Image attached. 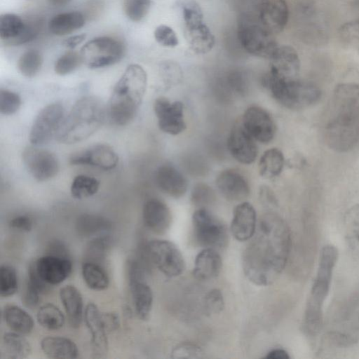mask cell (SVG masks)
Masks as SVG:
<instances>
[{"instance_id":"cell-1","label":"cell","mask_w":359,"mask_h":359,"mask_svg":"<svg viewBox=\"0 0 359 359\" xmlns=\"http://www.w3.org/2000/svg\"><path fill=\"white\" fill-rule=\"evenodd\" d=\"M243 252V268L254 284L273 283L284 269L290 253L291 236L285 222L273 213L264 215Z\"/></svg>"},{"instance_id":"cell-2","label":"cell","mask_w":359,"mask_h":359,"mask_svg":"<svg viewBox=\"0 0 359 359\" xmlns=\"http://www.w3.org/2000/svg\"><path fill=\"white\" fill-rule=\"evenodd\" d=\"M325 139L339 151L352 149L359 140V85L338 86L330 104L325 126Z\"/></svg>"},{"instance_id":"cell-3","label":"cell","mask_w":359,"mask_h":359,"mask_svg":"<svg viewBox=\"0 0 359 359\" xmlns=\"http://www.w3.org/2000/svg\"><path fill=\"white\" fill-rule=\"evenodd\" d=\"M147 85V73L142 67L131 64L114 86L106 105L107 116L115 125L125 126L137 114Z\"/></svg>"},{"instance_id":"cell-4","label":"cell","mask_w":359,"mask_h":359,"mask_svg":"<svg viewBox=\"0 0 359 359\" xmlns=\"http://www.w3.org/2000/svg\"><path fill=\"white\" fill-rule=\"evenodd\" d=\"M106 117V105L100 98L81 97L64 117L55 137L64 144L81 142L99 130Z\"/></svg>"},{"instance_id":"cell-5","label":"cell","mask_w":359,"mask_h":359,"mask_svg":"<svg viewBox=\"0 0 359 359\" xmlns=\"http://www.w3.org/2000/svg\"><path fill=\"white\" fill-rule=\"evenodd\" d=\"M337 258L338 250L335 246L327 245L322 249L304 312L303 326L309 337H316L323 327L324 303L330 291Z\"/></svg>"},{"instance_id":"cell-6","label":"cell","mask_w":359,"mask_h":359,"mask_svg":"<svg viewBox=\"0 0 359 359\" xmlns=\"http://www.w3.org/2000/svg\"><path fill=\"white\" fill-rule=\"evenodd\" d=\"M328 339L346 347L359 342V286L338 302L326 325Z\"/></svg>"},{"instance_id":"cell-7","label":"cell","mask_w":359,"mask_h":359,"mask_svg":"<svg viewBox=\"0 0 359 359\" xmlns=\"http://www.w3.org/2000/svg\"><path fill=\"white\" fill-rule=\"evenodd\" d=\"M265 86L272 96L283 106L292 109L315 104L320 97V90L313 83L297 79H283L268 74Z\"/></svg>"},{"instance_id":"cell-8","label":"cell","mask_w":359,"mask_h":359,"mask_svg":"<svg viewBox=\"0 0 359 359\" xmlns=\"http://www.w3.org/2000/svg\"><path fill=\"white\" fill-rule=\"evenodd\" d=\"M238 35L243 48L255 56L270 59L278 46L273 34L259 20L254 21L248 16L240 20Z\"/></svg>"},{"instance_id":"cell-9","label":"cell","mask_w":359,"mask_h":359,"mask_svg":"<svg viewBox=\"0 0 359 359\" xmlns=\"http://www.w3.org/2000/svg\"><path fill=\"white\" fill-rule=\"evenodd\" d=\"M124 46L119 40L100 36L86 42L81 49L82 62L90 69H98L114 65L124 55Z\"/></svg>"},{"instance_id":"cell-10","label":"cell","mask_w":359,"mask_h":359,"mask_svg":"<svg viewBox=\"0 0 359 359\" xmlns=\"http://www.w3.org/2000/svg\"><path fill=\"white\" fill-rule=\"evenodd\" d=\"M194 234L198 243L207 248H221L228 241L226 226L205 208H198L192 217Z\"/></svg>"},{"instance_id":"cell-11","label":"cell","mask_w":359,"mask_h":359,"mask_svg":"<svg viewBox=\"0 0 359 359\" xmlns=\"http://www.w3.org/2000/svg\"><path fill=\"white\" fill-rule=\"evenodd\" d=\"M147 252L150 261L165 276L175 277L184 270L185 262L183 256L173 243L155 239L147 245Z\"/></svg>"},{"instance_id":"cell-12","label":"cell","mask_w":359,"mask_h":359,"mask_svg":"<svg viewBox=\"0 0 359 359\" xmlns=\"http://www.w3.org/2000/svg\"><path fill=\"white\" fill-rule=\"evenodd\" d=\"M65 117V109L58 102L44 107L38 114L29 132V141L34 146L47 143L56 133Z\"/></svg>"},{"instance_id":"cell-13","label":"cell","mask_w":359,"mask_h":359,"mask_svg":"<svg viewBox=\"0 0 359 359\" xmlns=\"http://www.w3.org/2000/svg\"><path fill=\"white\" fill-rule=\"evenodd\" d=\"M22 158L27 171L39 182L50 180L59 171L57 157L47 149L27 147L22 151Z\"/></svg>"},{"instance_id":"cell-14","label":"cell","mask_w":359,"mask_h":359,"mask_svg":"<svg viewBox=\"0 0 359 359\" xmlns=\"http://www.w3.org/2000/svg\"><path fill=\"white\" fill-rule=\"evenodd\" d=\"M154 109L158 127L164 133L176 135L186 129L184 106L181 102H170L164 97H159L156 100Z\"/></svg>"},{"instance_id":"cell-15","label":"cell","mask_w":359,"mask_h":359,"mask_svg":"<svg viewBox=\"0 0 359 359\" xmlns=\"http://www.w3.org/2000/svg\"><path fill=\"white\" fill-rule=\"evenodd\" d=\"M242 125L255 140L269 142L274 137L276 125L271 115L259 107H250L245 111Z\"/></svg>"},{"instance_id":"cell-16","label":"cell","mask_w":359,"mask_h":359,"mask_svg":"<svg viewBox=\"0 0 359 359\" xmlns=\"http://www.w3.org/2000/svg\"><path fill=\"white\" fill-rule=\"evenodd\" d=\"M69 162L72 165H87L110 170L116 167L118 156L110 146L99 144L74 154L70 157Z\"/></svg>"},{"instance_id":"cell-17","label":"cell","mask_w":359,"mask_h":359,"mask_svg":"<svg viewBox=\"0 0 359 359\" xmlns=\"http://www.w3.org/2000/svg\"><path fill=\"white\" fill-rule=\"evenodd\" d=\"M227 146L231 156L243 164H250L256 159L258 149L255 140L242 123L233 127L229 135Z\"/></svg>"},{"instance_id":"cell-18","label":"cell","mask_w":359,"mask_h":359,"mask_svg":"<svg viewBox=\"0 0 359 359\" xmlns=\"http://www.w3.org/2000/svg\"><path fill=\"white\" fill-rule=\"evenodd\" d=\"M34 263L40 277L50 285L63 282L72 270V263L67 257L46 254Z\"/></svg>"},{"instance_id":"cell-19","label":"cell","mask_w":359,"mask_h":359,"mask_svg":"<svg viewBox=\"0 0 359 359\" xmlns=\"http://www.w3.org/2000/svg\"><path fill=\"white\" fill-rule=\"evenodd\" d=\"M289 18L285 0H261L258 20L273 34L281 32Z\"/></svg>"},{"instance_id":"cell-20","label":"cell","mask_w":359,"mask_h":359,"mask_svg":"<svg viewBox=\"0 0 359 359\" xmlns=\"http://www.w3.org/2000/svg\"><path fill=\"white\" fill-rule=\"evenodd\" d=\"M37 30L33 24L25 23L18 15L6 13L0 17V37L19 45L34 39Z\"/></svg>"},{"instance_id":"cell-21","label":"cell","mask_w":359,"mask_h":359,"mask_svg":"<svg viewBox=\"0 0 359 359\" xmlns=\"http://www.w3.org/2000/svg\"><path fill=\"white\" fill-rule=\"evenodd\" d=\"M269 60V74L283 79L297 78L300 60L293 47L288 45L278 46Z\"/></svg>"},{"instance_id":"cell-22","label":"cell","mask_w":359,"mask_h":359,"mask_svg":"<svg viewBox=\"0 0 359 359\" xmlns=\"http://www.w3.org/2000/svg\"><path fill=\"white\" fill-rule=\"evenodd\" d=\"M84 319L91 334L93 353L95 358H102L107 353L108 341L102 320V313L96 304H88L85 309Z\"/></svg>"},{"instance_id":"cell-23","label":"cell","mask_w":359,"mask_h":359,"mask_svg":"<svg viewBox=\"0 0 359 359\" xmlns=\"http://www.w3.org/2000/svg\"><path fill=\"white\" fill-rule=\"evenodd\" d=\"M218 189L230 201H243L250 194V186L245 177L234 170H226L216 180Z\"/></svg>"},{"instance_id":"cell-24","label":"cell","mask_w":359,"mask_h":359,"mask_svg":"<svg viewBox=\"0 0 359 359\" xmlns=\"http://www.w3.org/2000/svg\"><path fill=\"white\" fill-rule=\"evenodd\" d=\"M257 227L256 212L254 207L248 202H242L234 209L231 224V231L239 241L250 240Z\"/></svg>"},{"instance_id":"cell-25","label":"cell","mask_w":359,"mask_h":359,"mask_svg":"<svg viewBox=\"0 0 359 359\" xmlns=\"http://www.w3.org/2000/svg\"><path fill=\"white\" fill-rule=\"evenodd\" d=\"M142 218L144 225L158 234H162L169 229L172 219L169 208L156 198H151L145 202Z\"/></svg>"},{"instance_id":"cell-26","label":"cell","mask_w":359,"mask_h":359,"mask_svg":"<svg viewBox=\"0 0 359 359\" xmlns=\"http://www.w3.org/2000/svg\"><path fill=\"white\" fill-rule=\"evenodd\" d=\"M158 188L168 196L178 198L184 195L188 182L184 176L173 165L165 164L160 166L155 175Z\"/></svg>"},{"instance_id":"cell-27","label":"cell","mask_w":359,"mask_h":359,"mask_svg":"<svg viewBox=\"0 0 359 359\" xmlns=\"http://www.w3.org/2000/svg\"><path fill=\"white\" fill-rule=\"evenodd\" d=\"M222 259L213 248H205L195 259L193 275L198 280H208L217 277L222 269Z\"/></svg>"},{"instance_id":"cell-28","label":"cell","mask_w":359,"mask_h":359,"mask_svg":"<svg viewBox=\"0 0 359 359\" xmlns=\"http://www.w3.org/2000/svg\"><path fill=\"white\" fill-rule=\"evenodd\" d=\"M60 297L69 325L79 327L83 316V298L80 291L73 285H65L60 290Z\"/></svg>"},{"instance_id":"cell-29","label":"cell","mask_w":359,"mask_h":359,"mask_svg":"<svg viewBox=\"0 0 359 359\" xmlns=\"http://www.w3.org/2000/svg\"><path fill=\"white\" fill-rule=\"evenodd\" d=\"M43 353L53 359H73L79 356V349L71 339L63 337H46L41 341Z\"/></svg>"},{"instance_id":"cell-30","label":"cell","mask_w":359,"mask_h":359,"mask_svg":"<svg viewBox=\"0 0 359 359\" xmlns=\"http://www.w3.org/2000/svg\"><path fill=\"white\" fill-rule=\"evenodd\" d=\"M129 281L137 316L142 320H147L152 308V291L143 280H131Z\"/></svg>"},{"instance_id":"cell-31","label":"cell","mask_w":359,"mask_h":359,"mask_svg":"<svg viewBox=\"0 0 359 359\" xmlns=\"http://www.w3.org/2000/svg\"><path fill=\"white\" fill-rule=\"evenodd\" d=\"M185 34L191 49L197 54H205L215 46V40L209 27L203 22L185 28Z\"/></svg>"},{"instance_id":"cell-32","label":"cell","mask_w":359,"mask_h":359,"mask_svg":"<svg viewBox=\"0 0 359 359\" xmlns=\"http://www.w3.org/2000/svg\"><path fill=\"white\" fill-rule=\"evenodd\" d=\"M32 351L29 341L17 332H7L1 339V353L3 358L22 359L30 354Z\"/></svg>"},{"instance_id":"cell-33","label":"cell","mask_w":359,"mask_h":359,"mask_svg":"<svg viewBox=\"0 0 359 359\" xmlns=\"http://www.w3.org/2000/svg\"><path fill=\"white\" fill-rule=\"evenodd\" d=\"M85 24L83 15L79 11L62 13L55 15L48 22L50 32L57 36L71 34Z\"/></svg>"},{"instance_id":"cell-34","label":"cell","mask_w":359,"mask_h":359,"mask_svg":"<svg viewBox=\"0 0 359 359\" xmlns=\"http://www.w3.org/2000/svg\"><path fill=\"white\" fill-rule=\"evenodd\" d=\"M3 318L7 325L14 332L27 334L34 327L32 316L22 308L15 305H8L3 311Z\"/></svg>"},{"instance_id":"cell-35","label":"cell","mask_w":359,"mask_h":359,"mask_svg":"<svg viewBox=\"0 0 359 359\" xmlns=\"http://www.w3.org/2000/svg\"><path fill=\"white\" fill-rule=\"evenodd\" d=\"M81 271L83 278L90 289L100 291L108 287V275L100 264L85 261L82 264Z\"/></svg>"},{"instance_id":"cell-36","label":"cell","mask_w":359,"mask_h":359,"mask_svg":"<svg viewBox=\"0 0 359 359\" xmlns=\"http://www.w3.org/2000/svg\"><path fill=\"white\" fill-rule=\"evenodd\" d=\"M284 166V156L281 151L276 148L266 150L260 158L259 171L266 178L278 176Z\"/></svg>"},{"instance_id":"cell-37","label":"cell","mask_w":359,"mask_h":359,"mask_svg":"<svg viewBox=\"0 0 359 359\" xmlns=\"http://www.w3.org/2000/svg\"><path fill=\"white\" fill-rule=\"evenodd\" d=\"M76 226L79 234L89 237L107 231L111 227V224L103 217L84 214L77 219Z\"/></svg>"},{"instance_id":"cell-38","label":"cell","mask_w":359,"mask_h":359,"mask_svg":"<svg viewBox=\"0 0 359 359\" xmlns=\"http://www.w3.org/2000/svg\"><path fill=\"white\" fill-rule=\"evenodd\" d=\"M38 323L44 328L57 330L65 324V316L62 311L53 304L41 306L36 314Z\"/></svg>"},{"instance_id":"cell-39","label":"cell","mask_w":359,"mask_h":359,"mask_svg":"<svg viewBox=\"0 0 359 359\" xmlns=\"http://www.w3.org/2000/svg\"><path fill=\"white\" fill-rule=\"evenodd\" d=\"M100 188V182L91 176L79 175L73 180L70 191L73 198L83 199L95 195Z\"/></svg>"},{"instance_id":"cell-40","label":"cell","mask_w":359,"mask_h":359,"mask_svg":"<svg viewBox=\"0 0 359 359\" xmlns=\"http://www.w3.org/2000/svg\"><path fill=\"white\" fill-rule=\"evenodd\" d=\"M345 233L351 252L359 257V205L353 208L345 217Z\"/></svg>"},{"instance_id":"cell-41","label":"cell","mask_w":359,"mask_h":359,"mask_svg":"<svg viewBox=\"0 0 359 359\" xmlns=\"http://www.w3.org/2000/svg\"><path fill=\"white\" fill-rule=\"evenodd\" d=\"M42 64L43 56L41 53L36 50H29L20 57L18 68L22 75L32 78L38 74Z\"/></svg>"},{"instance_id":"cell-42","label":"cell","mask_w":359,"mask_h":359,"mask_svg":"<svg viewBox=\"0 0 359 359\" xmlns=\"http://www.w3.org/2000/svg\"><path fill=\"white\" fill-rule=\"evenodd\" d=\"M177 5L182 11L185 28L192 27L203 22L201 8L195 0H178Z\"/></svg>"},{"instance_id":"cell-43","label":"cell","mask_w":359,"mask_h":359,"mask_svg":"<svg viewBox=\"0 0 359 359\" xmlns=\"http://www.w3.org/2000/svg\"><path fill=\"white\" fill-rule=\"evenodd\" d=\"M339 37L344 47L359 52V20L341 25L339 29Z\"/></svg>"},{"instance_id":"cell-44","label":"cell","mask_w":359,"mask_h":359,"mask_svg":"<svg viewBox=\"0 0 359 359\" xmlns=\"http://www.w3.org/2000/svg\"><path fill=\"white\" fill-rule=\"evenodd\" d=\"M18 288V276L15 269L10 265L0 267V295L8 297L13 295Z\"/></svg>"},{"instance_id":"cell-45","label":"cell","mask_w":359,"mask_h":359,"mask_svg":"<svg viewBox=\"0 0 359 359\" xmlns=\"http://www.w3.org/2000/svg\"><path fill=\"white\" fill-rule=\"evenodd\" d=\"M110 239L108 236H101L92 239L86 248V261L93 262L97 264L105 258L107 252L110 247Z\"/></svg>"},{"instance_id":"cell-46","label":"cell","mask_w":359,"mask_h":359,"mask_svg":"<svg viewBox=\"0 0 359 359\" xmlns=\"http://www.w3.org/2000/svg\"><path fill=\"white\" fill-rule=\"evenodd\" d=\"M151 4V0H123V8L128 19L140 22L149 13Z\"/></svg>"},{"instance_id":"cell-47","label":"cell","mask_w":359,"mask_h":359,"mask_svg":"<svg viewBox=\"0 0 359 359\" xmlns=\"http://www.w3.org/2000/svg\"><path fill=\"white\" fill-rule=\"evenodd\" d=\"M82 62L80 53L69 51L57 60L54 70L57 74L65 76L76 70Z\"/></svg>"},{"instance_id":"cell-48","label":"cell","mask_w":359,"mask_h":359,"mask_svg":"<svg viewBox=\"0 0 359 359\" xmlns=\"http://www.w3.org/2000/svg\"><path fill=\"white\" fill-rule=\"evenodd\" d=\"M203 306L205 314H217L222 311L224 301L222 292L218 289L210 290L204 297Z\"/></svg>"},{"instance_id":"cell-49","label":"cell","mask_w":359,"mask_h":359,"mask_svg":"<svg viewBox=\"0 0 359 359\" xmlns=\"http://www.w3.org/2000/svg\"><path fill=\"white\" fill-rule=\"evenodd\" d=\"M21 99L18 94L7 89L0 90V112L4 115L15 114L20 107Z\"/></svg>"},{"instance_id":"cell-50","label":"cell","mask_w":359,"mask_h":359,"mask_svg":"<svg viewBox=\"0 0 359 359\" xmlns=\"http://www.w3.org/2000/svg\"><path fill=\"white\" fill-rule=\"evenodd\" d=\"M214 199V192L211 187L204 183L196 184L191 192L192 203L200 208L211 203Z\"/></svg>"},{"instance_id":"cell-51","label":"cell","mask_w":359,"mask_h":359,"mask_svg":"<svg viewBox=\"0 0 359 359\" xmlns=\"http://www.w3.org/2000/svg\"><path fill=\"white\" fill-rule=\"evenodd\" d=\"M203 356L202 349L196 344L190 342L181 343L172 351L173 358H201Z\"/></svg>"},{"instance_id":"cell-52","label":"cell","mask_w":359,"mask_h":359,"mask_svg":"<svg viewBox=\"0 0 359 359\" xmlns=\"http://www.w3.org/2000/svg\"><path fill=\"white\" fill-rule=\"evenodd\" d=\"M154 38L159 44L166 47H175L179 43L175 31L165 25H161L156 28Z\"/></svg>"},{"instance_id":"cell-53","label":"cell","mask_w":359,"mask_h":359,"mask_svg":"<svg viewBox=\"0 0 359 359\" xmlns=\"http://www.w3.org/2000/svg\"><path fill=\"white\" fill-rule=\"evenodd\" d=\"M41 294L35 287L27 282L22 292V301L27 307L33 309L39 303Z\"/></svg>"},{"instance_id":"cell-54","label":"cell","mask_w":359,"mask_h":359,"mask_svg":"<svg viewBox=\"0 0 359 359\" xmlns=\"http://www.w3.org/2000/svg\"><path fill=\"white\" fill-rule=\"evenodd\" d=\"M9 225L14 229L28 232L32 229L33 221L29 216L18 215L10 221Z\"/></svg>"},{"instance_id":"cell-55","label":"cell","mask_w":359,"mask_h":359,"mask_svg":"<svg viewBox=\"0 0 359 359\" xmlns=\"http://www.w3.org/2000/svg\"><path fill=\"white\" fill-rule=\"evenodd\" d=\"M102 320L107 332L115 330L119 326V318L115 313H102Z\"/></svg>"},{"instance_id":"cell-56","label":"cell","mask_w":359,"mask_h":359,"mask_svg":"<svg viewBox=\"0 0 359 359\" xmlns=\"http://www.w3.org/2000/svg\"><path fill=\"white\" fill-rule=\"evenodd\" d=\"M48 255L69 258V252L66 246L60 241H55L48 248Z\"/></svg>"},{"instance_id":"cell-57","label":"cell","mask_w":359,"mask_h":359,"mask_svg":"<svg viewBox=\"0 0 359 359\" xmlns=\"http://www.w3.org/2000/svg\"><path fill=\"white\" fill-rule=\"evenodd\" d=\"M86 38V34H81L72 36L62 41V45L69 49H74L81 43Z\"/></svg>"},{"instance_id":"cell-58","label":"cell","mask_w":359,"mask_h":359,"mask_svg":"<svg viewBox=\"0 0 359 359\" xmlns=\"http://www.w3.org/2000/svg\"><path fill=\"white\" fill-rule=\"evenodd\" d=\"M266 358L269 359H289L290 355L284 349L276 348L271 351L266 355Z\"/></svg>"},{"instance_id":"cell-59","label":"cell","mask_w":359,"mask_h":359,"mask_svg":"<svg viewBox=\"0 0 359 359\" xmlns=\"http://www.w3.org/2000/svg\"><path fill=\"white\" fill-rule=\"evenodd\" d=\"M71 0H49V1L55 6H63L67 4Z\"/></svg>"},{"instance_id":"cell-60","label":"cell","mask_w":359,"mask_h":359,"mask_svg":"<svg viewBox=\"0 0 359 359\" xmlns=\"http://www.w3.org/2000/svg\"><path fill=\"white\" fill-rule=\"evenodd\" d=\"M304 8H309L312 5L313 0H300Z\"/></svg>"}]
</instances>
